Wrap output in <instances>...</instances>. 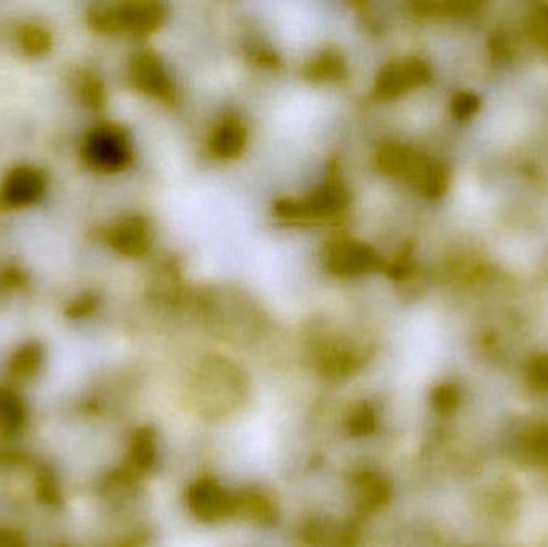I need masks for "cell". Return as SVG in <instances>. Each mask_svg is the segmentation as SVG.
I'll return each instance as SVG.
<instances>
[{
  "label": "cell",
  "instance_id": "7a4b0ae2",
  "mask_svg": "<svg viewBox=\"0 0 548 547\" xmlns=\"http://www.w3.org/2000/svg\"><path fill=\"white\" fill-rule=\"evenodd\" d=\"M164 7L154 2H121L93 7L89 23L101 34L148 36L162 25Z\"/></svg>",
  "mask_w": 548,
  "mask_h": 547
},
{
  "label": "cell",
  "instance_id": "6da1fadb",
  "mask_svg": "<svg viewBox=\"0 0 548 547\" xmlns=\"http://www.w3.org/2000/svg\"><path fill=\"white\" fill-rule=\"evenodd\" d=\"M375 166L388 177L407 183L425 198H441L449 188L446 164L401 143L380 146L375 153Z\"/></svg>",
  "mask_w": 548,
  "mask_h": 547
},
{
  "label": "cell",
  "instance_id": "9a60e30c",
  "mask_svg": "<svg viewBox=\"0 0 548 547\" xmlns=\"http://www.w3.org/2000/svg\"><path fill=\"white\" fill-rule=\"evenodd\" d=\"M74 89L81 98V102L93 110H98L105 103V89L92 71L81 69L74 76Z\"/></svg>",
  "mask_w": 548,
  "mask_h": 547
},
{
  "label": "cell",
  "instance_id": "4fadbf2b",
  "mask_svg": "<svg viewBox=\"0 0 548 547\" xmlns=\"http://www.w3.org/2000/svg\"><path fill=\"white\" fill-rule=\"evenodd\" d=\"M18 44L28 55H44L52 49V33L37 23H25L18 29Z\"/></svg>",
  "mask_w": 548,
  "mask_h": 547
},
{
  "label": "cell",
  "instance_id": "ac0fdd59",
  "mask_svg": "<svg viewBox=\"0 0 548 547\" xmlns=\"http://www.w3.org/2000/svg\"><path fill=\"white\" fill-rule=\"evenodd\" d=\"M480 106L481 100L478 95L462 90V92H457L452 97L451 111L454 118L459 119V121H467V119L473 118L478 113Z\"/></svg>",
  "mask_w": 548,
  "mask_h": 547
},
{
  "label": "cell",
  "instance_id": "52a82bcc",
  "mask_svg": "<svg viewBox=\"0 0 548 547\" xmlns=\"http://www.w3.org/2000/svg\"><path fill=\"white\" fill-rule=\"evenodd\" d=\"M133 86L143 94L158 98L162 102H174V82L167 74L158 55L153 52H140L133 55L129 66Z\"/></svg>",
  "mask_w": 548,
  "mask_h": 547
},
{
  "label": "cell",
  "instance_id": "9c48e42d",
  "mask_svg": "<svg viewBox=\"0 0 548 547\" xmlns=\"http://www.w3.org/2000/svg\"><path fill=\"white\" fill-rule=\"evenodd\" d=\"M106 241L122 256L140 257L150 249V230L140 217H127L109 228Z\"/></svg>",
  "mask_w": 548,
  "mask_h": 547
},
{
  "label": "cell",
  "instance_id": "e0dca14e",
  "mask_svg": "<svg viewBox=\"0 0 548 547\" xmlns=\"http://www.w3.org/2000/svg\"><path fill=\"white\" fill-rule=\"evenodd\" d=\"M526 381L537 392H548V353H539L529 360Z\"/></svg>",
  "mask_w": 548,
  "mask_h": 547
},
{
  "label": "cell",
  "instance_id": "3957f363",
  "mask_svg": "<svg viewBox=\"0 0 548 547\" xmlns=\"http://www.w3.org/2000/svg\"><path fill=\"white\" fill-rule=\"evenodd\" d=\"M350 201V193L343 182L326 180L310 196L303 199H279L274 211L286 220L329 219L342 212Z\"/></svg>",
  "mask_w": 548,
  "mask_h": 547
},
{
  "label": "cell",
  "instance_id": "277c9868",
  "mask_svg": "<svg viewBox=\"0 0 548 547\" xmlns=\"http://www.w3.org/2000/svg\"><path fill=\"white\" fill-rule=\"evenodd\" d=\"M84 158L95 171H121L132 159L129 137L124 129L114 124L93 127L85 138Z\"/></svg>",
  "mask_w": 548,
  "mask_h": 547
},
{
  "label": "cell",
  "instance_id": "8fae6325",
  "mask_svg": "<svg viewBox=\"0 0 548 547\" xmlns=\"http://www.w3.org/2000/svg\"><path fill=\"white\" fill-rule=\"evenodd\" d=\"M305 73L313 81L339 82L347 77V61L337 50H324L308 63Z\"/></svg>",
  "mask_w": 548,
  "mask_h": 547
},
{
  "label": "cell",
  "instance_id": "7c38bea8",
  "mask_svg": "<svg viewBox=\"0 0 548 547\" xmlns=\"http://www.w3.org/2000/svg\"><path fill=\"white\" fill-rule=\"evenodd\" d=\"M518 446L526 461L548 466V424L540 422L528 427L521 434Z\"/></svg>",
  "mask_w": 548,
  "mask_h": 547
},
{
  "label": "cell",
  "instance_id": "30bf717a",
  "mask_svg": "<svg viewBox=\"0 0 548 547\" xmlns=\"http://www.w3.org/2000/svg\"><path fill=\"white\" fill-rule=\"evenodd\" d=\"M246 126L236 116H226L210 130L209 151L218 159H233L244 151Z\"/></svg>",
  "mask_w": 548,
  "mask_h": 547
},
{
  "label": "cell",
  "instance_id": "5bb4252c",
  "mask_svg": "<svg viewBox=\"0 0 548 547\" xmlns=\"http://www.w3.org/2000/svg\"><path fill=\"white\" fill-rule=\"evenodd\" d=\"M480 5L470 0H428L416 4V9L425 17H462L480 9Z\"/></svg>",
  "mask_w": 548,
  "mask_h": 547
},
{
  "label": "cell",
  "instance_id": "2e32d148",
  "mask_svg": "<svg viewBox=\"0 0 548 547\" xmlns=\"http://www.w3.org/2000/svg\"><path fill=\"white\" fill-rule=\"evenodd\" d=\"M528 31L532 41L548 53V4L534 7L528 18Z\"/></svg>",
  "mask_w": 548,
  "mask_h": 547
},
{
  "label": "cell",
  "instance_id": "5b68a950",
  "mask_svg": "<svg viewBox=\"0 0 548 547\" xmlns=\"http://www.w3.org/2000/svg\"><path fill=\"white\" fill-rule=\"evenodd\" d=\"M432 79V69L419 57H403L390 61L375 77V94L380 98H396L425 86Z\"/></svg>",
  "mask_w": 548,
  "mask_h": 547
},
{
  "label": "cell",
  "instance_id": "ba28073f",
  "mask_svg": "<svg viewBox=\"0 0 548 547\" xmlns=\"http://www.w3.org/2000/svg\"><path fill=\"white\" fill-rule=\"evenodd\" d=\"M45 188L47 179L41 169L31 166L15 167L5 177L0 203L10 207L29 206L42 198Z\"/></svg>",
  "mask_w": 548,
  "mask_h": 547
},
{
  "label": "cell",
  "instance_id": "8992f818",
  "mask_svg": "<svg viewBox=\"0 0 548 547\" xmlns=\"http://www.w3.org/2000/svg\"><path fill=\"white\" fill-rule=\"evenodd\" d=\"M326 267L339 276H359L383 267L379 252L369 244L355 240H337L326 249Z\"/></svg>",
  "mask_w": 548,
  "mask_h": 547
},
{
  "label": "cell",
  "instance_id": "d6986e66",
  "mask_svg": "<svg viewBox=\"0 0 548 547\" xmlns=\"http://www.w3.org/2000/svg\"><path fill=\"white\" fill-rule=\"evenodd\" d=\"M95 304V299L92 296H84L81 299L74 300V313L79 315V312H89L90 308Z\"/></svg>",
  "mask_w": 548,
  "mask_h": 547
}]
</instances>
